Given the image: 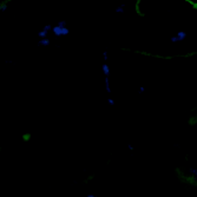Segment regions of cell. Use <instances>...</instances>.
I'll list each match as a JSON object with an SVG mask.
<instances>
[{"mask_svg": "<svg viewBox=\"0 0 197 197\" xmlns=\"http://www.w3.org/2000/svg\"><path fill=\"white\" fill-rule=\"evenodd\" d=\"M8 2H11V0H4V1H1V2H0V8H1V10H4V8H5V6H6Z\"/></svg>", "mask_w": 197, "mask_h": 197, "instance_id": "obj_7", "label": "cell"}, {"mask_svg": "<svg viewBox=\"0 0 197 197\" xmlns=\"http://www.w3.org/2000/svg\"><path fill=\"white\" fill-rule=\"evenodd\" d=\"M188 124H189L190 127L197 125V114H196V116H191V117L189 118V120H188Z\"/></svg>", "mask_w": 197, "mask_h": 197, "instance_id": "obj_4", "label": "cell"}, {"mask_svg": "<svg viewBox=\"0 0 197 197\" xmlns=\"http://www.w3.org/2000/svg\"><path fill=\"white\" fill-rule=\"evenodd\" d=\"M21 139H23L24 143H28L31 141V133L30 132H25L24 135H21Z\"/></svg>", "mask_w": 197, "mask_h": 197, "instance_id": "obj_5", "label": "cell"}, {"mask_svg": "<svg viewBox=\"0 0 197 197\" xmlns=\"http://www.w3.org/2000/svg\"><path fill=\"white\" fill-rule=\"evenodd\" d=\"M95 178H96V175H95V174H91V175H89L87 177H85L84 180H83V184L86 185V184L91 183V182H92Z\"/></svg>", "mask_w": 197, "mask_h": 197, "instance_id": "obj_3", "label": "cell"}, {"mask_svg": "<svg viewBox=\"0 0 197 197\" xmlns=\"http://www.w3.org/2000/svg\"><path fill=\"white\" fill-rule=\"evenodd\" d=\"M185 2H188L194 11H197V1H192V0H185Z\"/></svg>", "mask_w": 197, "mask_h": 197, "instance_id": "obj_6", "label": "cell"}, {"mask_svg": "<svg viewBox=\"0 0 197 197\" xmlns=\"http://www.w3.org/2000/svg\"><path fill=\"white\" fill-rule=\"evenodd\" d=\"M175 175L177 177V180L180 181V183L188 185L190 188H197V176L194 174H185L184 169L177 167L175 168Z\"/></svg>", "mask_w": 197, "mask_h": 197, "instance_id": "obj_1", "label": "cell"}, {"mask_svg": "<svg viewBox=\"0 0 197 197\" xmlns=\"http://www.w3.org/2000/svg\"><path fill=\"white\" fill-rule=\"evenodd\" d=\"M141 5H142V0H136V2H135V12H136V14H137L138 17L144 18V17H145V13L142 11Z\"/></svg>", "mask_w": 197, "mask_h": 197, "instance_id": "obj_2", "label": "cell"}]
</instances>
